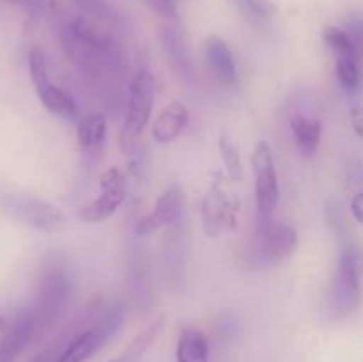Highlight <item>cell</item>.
<instances>
[{"instance_id":"cell-1","label":"cell","mask_w":363,"mask_h":362,"mask_svg":"<svg viewBox=\"0 0 363 362\" xmlns=\"http://www.w3.org/2000/svg\"><path fill=\"white\" fill-rule=\"evenodd\" d=\"M60 43L71 62L89 84L110 89L123 73V52L112 34L85 16H73L60 25Z\"/></svg>"},{"instance_id":"cell-2","label":"cell","mask_w":363,"mask_h":362,"mask_svg":"<svg viewBox=\"0 0 363 362\" xmlns=\"http://www.w3.org/2000/svg\"><path fill=\"white\" fill-rule=\"evenodd\" d=\"M155 106V77L149 70H138L130 84L126 117L121 131V149L124 155L135 153L138 138L149 124Z\"/></svg>"},{"instance_id":"cell-3","label":"cell","mask_w":363,"mask_h":362,"mask_svg":"<svg viewBox=\"0 0 363 362\" xmlns=\"http://www.w3.org/2000/svg\"><path fill=\"white\" fill-rule=\"evenodd\" d=\"M71 295V277L66 263L53 258L43 266L38 287V307L34 309L39 325L46 327L62 312Z\"/></svg>"},{"instance_id":"cell-4","label":"cell","mask_w":363,"mask_h":362,"mask_svg":"<svg viewBox=\"0 0 363 362\" xmlns=\"http://www.w3.org/2000/svg\"><path fill=\"white\" fill-rule=\"evenodd\" d=\"M298 245V233L289 224L261 219L255 236L252 238L250 256L257 266H272L284 261L294 252Z\"/></svg>"},{"instance_id":"cell-5","label":"cell","mask_w":363,"mask_h":362,"mask_svg":"<svg viewBox=\"0 0 363 362\" xmlns=\"http://www.w3.org/2000/svg\"><path fill=\"white\" fill-rule=\"evenodd\" d=\"M123 319V311L119 307L106 311L98 322H92L87 329L71 337L59 362H87L116 336Z\"/></svg>"},{"instance_id":"cell-6","label":"cell","mask_w":363,"mask_h":362,"mask_svg":"<svg viewBox=\"0 0 363 362\" xmlns=\"http://www.w3.org/2000/svg\"><path fill=\"white\" fill-rule=\"evenodd\" d=\"M0 208L18 222L43 231V233H60L64 229V224H66V216L57 206L34 197L2 195L0 197Z\"/></svg>"},{"instance_id":"cell-7","label":"cell","mask_w":363,"mask_h":362,"mask_svg":"<svg viewBox=\"0 0 363 362\" xmlns=\"http://www.w3.org/2000/svg\"><path fill=\"white\" fill-rule=\"evenodd\" d=\"M252 169H254L255 204H257L259 216L272 219L279 206L280 188L272 146L266 141H259L255 144L254 155H252Z\"/></svg>"},{"instance_id":"cell-8","label":"cell","mask_w":363,"mask_h":362,"mask_svg":"<svg viewBox=\"0 0 363 362\" xmlns=\"http://www.w3.org/2000/svg\"><path fill=\"white\" fill-rule=\"evenodd\" d=\"M360 304V268L351 248L340 254L330 290V305L337 316H350Z\"/></svg>"},{"instance_id":"cell-9","label":"cell","mask_w":363,"mask_h":362,"mask_svg":"<svg viewBox=\"0 0 363 362\" xmlns=\"http://www.w3.org/2000/svg\"><path fill=\"white\" fill-rule=\"evenodd\" d=\"M101 194L94 201L80 208V220L85 224H99L113 215L126 201V174L119 167H110L99 177Z\"/></svg>"},{"instance_id":"cell-10","label":"cell","mask_w":363,"mask_h":362,"mask_svg":"<svg viewBox=\"0 0 363 362\" xmlns=\"http://www.w3.org/2000/svg\"><path fill=\"white\" fill-rule=\"evenodd\" d=\"M238 204L236 197L225 190L220 183H215L206 194L202 201V227L209 238L220 236L225 231L234 229L238 222Z\"/></svg>"},{"instance_id":"cell-11","label":"cell","mask_w":363,"mask_h":362,"mask_svg":"<svg viewBox=\"0 0 363 362\" xmlns=\"http://www.w3.org/2000/svg\"><path fill=\"white\" fill-rule=\"evenodd\" d=\"M160 41L165 52L167 60L174 73L188 85H195L199 82L197 70H195L194 59H191L190 48L184 41V34L181 31V23H167L163 21L160 28Z\"/></svg>"},{"instance_id":"cell-12","label":"cell","mask_w":363,"mask_h":362,"mask_svg":"<svg viewBox=\"0 0 363 362\" xmlns=\"http://www.w3.org/2000/svg\"><path fill=\"white\" fill-rule=\"evenodd\" d=\"M183 204V190H181L177 185H172V187H169L162 195H160L151 212L138 220L137 226H135V233H137L138 236H145V234H151L163 229V227L172 226V224H176L177 219L181 216Z\"/></svg>"},{"instance_id":"cell-13","label":"cell","mask_w":363,"mask_h":362,"mask_svg":"<svg viewBox=\"0 0 363 362\" xmlns=\"http://www.w3.org/2000/svg\"><path fill=\"white\" fill-rule=\"evenodd\" d=\"M41 330L39 319L34 311L23 309L16 314L13 323H9L4 337L0 339V362H14L25 348L32 343L35 334Z\"/></svg>"},{"instance_id":"cell-14","label":"cell","mask_w":363,"mask_h":362,"mask_svg":"<svg viewBox=\"0 0 363 362\" xmlns=\"http://www.w3.org/2000/svg\"><path fill=\"white\" fill-rule=\"evenodd\" d=\"M204 60L209 77L223 89H233L238 85V67L229 45L218 35L206 39Z\"/></svg>"},{"instance_id":"cell-15","label":"cell","mask_w":363,"mask_h":362,"mask_svg":"<svg viewBox=\"0 0 363 362\" xmlns=\"http://www.w3.org/2000/svg\"><path fill=\"white\" fill-rule=\"evenodd\" d=\"M190 124V109L183 102H170L163 106L162 112L156 116L151 128L152 141L158 144L176 142L186 131Z\"/></svg>"},{"instance_id":"cell-16","label":"cell","mask_w":363,"mask_h":362,"mask_svg":"<svg viewBox=\"0 0 363 362\" xmlns=\"http://www.w3.org/2000/svg\"><path fill=\"white\" fill-rule=\"evenodd\" d=\"M35 94H38L39 102L43 103L46 110L50 114L57 117H62V119L73 121L78 117V105L77 99L66 91V89L59 87V85L52 84V80L39 82L34 85Z\"/></svg>"},{"instance_id":"cell-17","label":"cell","mask_w":363,"mask_h":362,"mask_svg":"<svg viewBox=\"0 0 363 362\" xmlns=\"http://www.w3.org/2000/svg\"><path fill=\"white\" fill-rule=\"evenodd\" d=\"M106 130H108V123H106L105 114L92 112L82 117L77 126V138L82 153L89 156L101 153L106 142Z\"/></svg>"},{"instance_id":"cell-18","label":"cell","mask_w":363,"mask_h":362,"mask_svg":"<svg viewBox=\"0 0 363 362\" xmlns=\"http://www.w3.org/2000/svg\"><path fill=\"white\" fill-rule=\"evenodd\" d=\"M291 135H293V142L296 151L305 158H311L315 151L319 149L323 137V124L321 121L315 117L303 116V114H296L291 117Z\"/></svg>"},{"instance_id":"cell-19","label":"cell","mask_w":363,"mask_h":362,"mask_svg":"<svg viewBox=\"0 0 363 362\" xmlns=\"http://www.w3.org/2000/svg\"><path fill=\"white\" fill-rule=\"evenodd\" d=\"M208 337L197 329H184L177 339L176 362H208Z\"/></svg>"},{"instance_id":"cell-20","label":"cell","mask_w":363,"mask_h":362,"mask_svg":"<svg viewBox=\"0 0 363 362\" xmlns=\"http://www.w3.org/2000/svg\"><path fill=\"white\" fill-rule=\"evenodd\" d=\"M74 2L85 14L110 27H121L126 21L121 9H117L110 0H74Z\"/></svg>"},{"instance_id":"cell-21","label":"cell","mask_w":363,"mask_h":362,"mask_svg":"<svg viewBox=\"0 0 363 362\" xmlns=\"http://www.w3.org/2000/svg\"><path fill=\"white\" fill-rule=\"evenodd\" d=\"M218 151L220 156H222V163L227 176L233 181H241V177H243V165H241L240 149H238L236 142L233 141L229 133L220 135Z\"/></svg>"},{"instance_id":"cell-22","label":"cell","mask_w":363,"mask_h":362,"mask_svg":"<svg viewBox=\"0 0 363 362\" xmlns=\"http://www.w3.org/2000/svg\"><path fill=\"white\" fill-rule=\"evenodd\" d=\"M323 39H325L326 46L333 52L335 59H339V57H354V59H358L353 41H351L350 34L344 27H337V25L326 27L323 31Z\"/></svg>"},{"instance_id":"cell-23","label":"cell","mask_w":363,"mask_h":362,"mask_svg":"<svg viewBox=\"0 0 363 362\" xmlns=\"http://www.w3.org/2000/svg\"><path fill=\"white\" fill-rule=\"evenodd\" d=\"M337 80L346 91H357L362 84V62L354 57H339L335 59Z\"/></svg>"},{"instance_id":"cell-24","label":"cell","mask_w":363,"mask_h":362,"mask_svg":"<svg viewBox=\"0 0 363 362\" xmlns=\"http://www.w3.org/2000/svg\"><path fill=\"white\" fill-rule=\"evenodd\" d=\"M240 13L255 20H269L279 13V7L272 0H229Z\"/></svg>"},{"instance_id":"cell-25","label":"cell","mask_w":363,"mask_h":362,"mask_svg":"<svg viewBox=\"0 0 363 362\" xmlns=\"http://www.w3.org/2000/svg\"><path fill=\"white\" fill-rule=\"evenodd\" d=\"M162 325H163V322H162V319H158V322L152 323V325L149 327V329L145 330V332H142L140 336H138L137 339H135L133 343L130 344V348H128V350H126V355H124V358H126L128 362H133L135 358L140 357L142 351H144L145 348L149 346V343H151V341L156 337V334L160 332Z\"/></svg>"},{"instance_id":"cell-26","label":"cell","mask_w":363,"mask_h":362,"mask_svg":"<svg viewBox=\"0 0 363 362\" xmlns=\"http://www.w3.org/2000/svg\"><path fill=\"white\" fill-rule=\"evenodd\" d=\"M176 2L177 0H144L145 6H147L152 13L158 14L163 21H167V23H181Z\"/></svg>"},{"instance_id":"cell-27","label":"cell","mask_w":363,"mask_h":362,"mask_svg":"<svg viewBox=\"0 0 363 362\" xmlns=\"http://www.w3.org/2000/svg\"><path fill=\"white\" fill-rule=\"evenodd\" d=\"M350 34L351 41H353L354 50H357V55L363 64V14H353L350 18V21L344 27Z\"/></svg>"},{"instance_id":"cell-28","label":"cell","mask_w":363,"mask_h":362,"mask_svg":"<svg viewBox=\"0 0 363 362\" xmlns=\"http://www.w3.org/2000/svg\"><path fill=\"white\" fill-rule=\"evenodd\" d=\"M73 336H74V334H73ZM73 336L62 337V339L57 341L55 344H52V346H48L46 350L39 351L38 355H34V357H32L28 362H59L60 357H62L64 350H66L67 343H69L71 337H73Z\"/></svg>"},{"instance_id":"cell-29","label":"cell","mask_w":363,"mask_h":362,"mask_svg":"<svg viewBox=\"0 0 363 362\" xmlns=\"http://www.w3.org/2000/svg\"><path fill=\"white\" fill-rule=\"evenodd\" d=\"M350 121L353 126L354 133L363 138V105L362 103H353L350 106Z\"/></svg>"},{"instance_id":"cell-30","label":"cell","mask_w":363,"mask_h":362,"mask_svg":"<svg viewBox=\"0 0 363 362\" xmlns=\"http://www.w3.org/2000/svg\"><path fill=\"white\" fill-rule=\"evenodd\" d=\"M0 2H9L13 6L21 7V9L27 11L30 16H38L39 13L45 7V0H0Z\"/></svg>"},{"instance_id":"cell-31","label":"cell","mask_w":363,"mask_h":362,"mask_svg":"<svg viewBox=\"0 0 363 362\" xmlns=\"http://www.w3.org/2000/svg\"><path fill=\"white\" fill-rule=\"evenodd\" d=\"M350 209H351V215H353V219L357 220L360 226H363V192H357V194L351 197Z\"/></svg>"},{"instance_id":"cell-32","label":"cell","mask_w":363,"mask_h":362,"mask_svg":"<svg viewBox=\"0 0 363 362\" xmlns=\"http://www.w3.org/2000/svg\"><path fill=\"white\" fill-rule=\"evenodd\" d=\"M7 327H9V323H7L6 318H4V316L0 314V332H6Z\"/></svg>"},{"instance_id":"cell-33","label":"cell","mask_w":363,"mask_h":362,"mask_svg":"<svg viewBox=\"0 0 363 362\" xmlns=\"http://www.w3.org/2000/svg\"><path fill=\"white\" fill-rule=\"evenodd\" d=\"M110 362H128V361L124 357H121V358H113V361H110Z\"/></svg>"}]
</instances>
